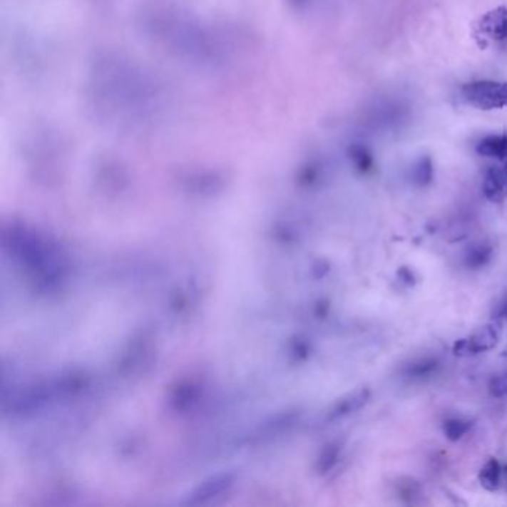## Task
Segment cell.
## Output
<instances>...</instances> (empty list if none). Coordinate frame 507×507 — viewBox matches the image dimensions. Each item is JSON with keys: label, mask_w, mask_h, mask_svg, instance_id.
Segmentation results:
<instances>
[{"label": "cell", "mask_w": 507, "mask_h": 507, "mask_svg": "<svg viewBox=\"0 0 507 507\" xmlns=\"http://www.w3.org/2000/svg\"><path fill=\"white\" fill-rule=\"evenodd\" d=\"M198 396H200L198 389H195L194 386H192V384H188V386L180 389V391H178V394L173 397L171 401L174 404V408H176L178 411L179 409L182 411V409L189 408L192 404H194V401H197Z\"/></svg>", "instance_id": "obj_14"}, {"label": "cell", "mask_w": 507, "mask_h": 507, "mask_svg": "<svg viewBox=\"0 0 507 507\" xmlns=\"http://www.w3.org/2000/svg\"><path fill=\"white\" fill-rule=\"evenodd\" d=\"M493 259V247L486 242H478L470 246L464 255V264L467 268H483Z\"/></svg>", "instance_id": "obj_9"}, {"label": "cell", "mask_w": 507, "mask_h": 507, "mask_svg": "<svg viewBox=\"0 0 507 507\" xmlns=\"http://www.w3.org/2000/svg\"><path fill=\"white\" fill-rule=\"evenodd\" d=\"M463 100L481 111L507 108V82L475 81L461 86Z\"/></svg>", "instance_id": "obj_1"}, {"label": "cell", "mask_w": 507, "mask_h": 507, "mask_svg": "<svg viewBox=\"0 0 507 507\" xmlns=\"http://www.w3.org/2000/svg\"><path fill=\"white\" fill-rule=\"evenodd\" d=\"M496 317L501 319V320H507V295L503 298V301L498 304L497 309H496Z\"/></svg>", "instance_id": "obj_17"}, {"label": "cell", "mask_w": 507, "mask_h": 507, "mask_svg": "<svg viewBox=\"0 0 507 507\" xmlns=\"http://www.w3.org/2000/svg\"><path fill=\"white\" fill-rule=\"evenodd\" d=\"M476 152L482 156H486V158L506 161L507 160V134L483 137L476 146Z\"/></svg>", "instance_id": "obj_7"}, {"label": "cell", "mask_w": 507, "mask_h": 507, "mask_svg": "<svg viewBox=\"0 0 507 507\" xmlns=\"http://www.w3.org/2000/svg\"><path fill=\"white\" fill-rule=\"evenodd\" d=\"M489 393L494 397L507 396V371L491 381V384H489Z\"/></svg>", "instance_id": "obj_16"}, {"label": "cell", "mask_w": 507, "mask_h": 507, "mask_svg": "<svg viewBox=\"0 0 507 507\" xmlns=\"http://www.w3.org/2000/svg\"><path fill=\"white\" fill-rule=\"evenodd\" d=\"M501 168V174H503V179L506 182V186H507V160L503 163V165L500 167Z\"/></svg>", "instance_id": "obj_18"}, {"label": "cell", "mask_w": 507, "mask_h": 507, "mask_svg": "<svg viewBox=\"0 0 507 507\" xmlns=\"http://www.w3.org/2000/svg\"><path fill=\"white\" fill-rule=\"evenodd\" d=\"M503 483H504V486L507 489V464L503 467Z\"/></svg>", "instance_id": "obj_19"}, {"label": "cell", "mask_w": 507, "mask_h": 507, "mask_svg": "<svg viewBox=\"0 0 507 507\" xmlns=\"http://www.w3.org/2000/svg\"><path fill=\"white\" fill-rule=\"evenodd\" d=\"M439 368V362L433 357H424L412 362L405 369V375L411 379H426L436 374Z\"/></svg>", "instance_id": "obj_10"}, {"label": "cell", "mask_w": 507, "mask_h": 507, "mask_svg": "<svg viewBox=\"0 0 507 507\" xmlns=\"http://www.w3.org/2000/svg\"><path fill=\"white\" fill-rule=\"evenodd\" d=\"M479 482L486 491H497L503 483V468L496 459H489L479 471Z\"/></svg>", "instance_id": "obj_8"}, {"label": "cell", "mask_w": 507, "mask_h": 507, "mask_svg": "<svg viewBox=\"0 0 507 507\" xmlns=\"http://www.w3.org/2000/svg\"><path fill=\"white\" fill-rule=\"evenodd\" d=\"M500 339V324L491 323L478 329L466 339H460L454 344V353L457 356L479 354L493 349Z\"/></svg>", "instance_id": "obj_2"}, {"label": "cell", "mask_w": 507, "mask_h": 507, "mask_svg": "<svg viewBox=\"0 0 507 507\" xmlns=\"http://www.w3.org/2000/svg\"><path fill=\"white\" fill-rule=\"evenodd\" d=\"M369 396L371 393L368 389H360L354 393H349L348 396L341 399L334 408H332V411L329 412V418L338 419L359 411L362 406L366 405V401L369 400Z\"/></svg>", "instance_id": "obj_5"}, {"label": "cell", "mask_w": 507, "mask_h": 507, "mask_svg": "<svg viewBox=\"0 0 507 507\" xmlns=\"http://www.w3.org/2000/svg\"><path fill=\"white\" fill-rule=\"evenodd\" d=\"M470 427H471V423L468 421V419L454 416V418H449L445 421L444 433H445V436L449 441L456 442V441H460L463 438V436L470 430Z\"/></svg>", "instance_id": "obj_11"}, {"label": "cell", "mask_w": 507, "mask_h": 507, "mask_svg": "<svg viewBox=\"0 0 507 507\" xmlns=\"http://www.w3.org/2000/svg\"><path fill=\"white\" fill-rule=\"evenodd\" d=\"M349 158H352L354 167L360 173H368L374 167V158L371 152L363 146H354L352 150H349Z\"/></svg>", "instance_id": "obj_13"}, {"label": "cell", "mask_w": 507, "mask_h": 507, "mask_svg": "<svg viewBox=\"0 0 507 507\" xmlns=\"http://www.w3.org/2000/svg\"><path fill=\"white\" fill-rule=\"evenodd\" d=\"M237 481V475L234 471H223V473L210 476L204 482H201L194 491L188 496L186 504H204L212 501L222 494L228 493Z\"/></svg>", "instance_id": "obj_3"}, {"label": "cell", "mask_w": 507, "mask_h": 507, "mask_svg": "<svg viewBox=\"0 0 507 507\" xmlns=\"http://www.w3.org/2000/svg\"><path fill=\"white\" fill-rule=\"evenodd\" d=\"M338 460H339V446L335 444H330V445L324 446V449L322 451L320 457L317 460V466H316L319 473H327L329 470L335 467Z\"/></svg>", "instance_id": "obj_12"}, {"label": "cell", "mask_w": 507, "mask_h": 507, "mask_svg": "<svg viewBox=\"0 0 507 507\" xmlns=\"http://www.w3.org/2000/svg\"><path fill=\"white\" fill-rule=\"evenodd\" d=\"M482 189H483V195L493 203H500L506 198L507 186L503 179L500 167H491L486 171Z\"/></svg>", "instance_id": "obj_6"}, {"label": "cell", "mask_w": 507, "mask_h": 507, "mask_svg": "<svg viewBox=\"0 0 507 507\" xmlns=\"http://www.w3.org/2000/svg\"><path fill=\"white\" fill-rule=\"evenodd\" d=\"M478 33L491 41L501 42L507 39V8L497 6L483 14L478 21Z\"/></svg>", "instance_id": "obj_4"}, {"label": "cell", "mask_w": 507, "mask_h": 507, "mask_svg": "<svg viewBox=\"0 0 507 507\" xmlns=\"http://www.w3.org/2000/svg\"><path fill=\"white\" fill-rule=\"evenodd\" d=\"M412 178L418 186H426L431 182L433 164H431L430 158H421L416 163V165L414 167V171H412Z\"/></svg>", "instance_id": "obj_15"}]
</instances>
